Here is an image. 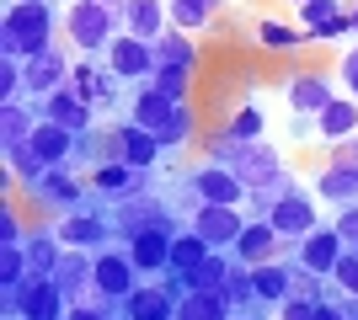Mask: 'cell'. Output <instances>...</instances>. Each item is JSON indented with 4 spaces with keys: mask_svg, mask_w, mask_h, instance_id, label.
<instances>
[{
    "mask_svg": "<svg viewBox=\"0 0 358 320\" xmlns=\"http://www.w3.org/2000/svg\"><path fill=\"white\" fill-rule=\"evenodd\" d=\"M38 123H43L38 102H11V107H0V150H22Z\"/></svg>",
    "mask_w": 358,
    "mask_h": 320,
    "instance_id": "obj_25",
    "label": "cell"
},
{
    "mask_svg": "<svg viewBox=\"0 0 358 320\" xmlns=\"http://www.w3.org/2000/svg\"><path fill=\"white\" fill-rule=\"evenodd\" d=\"M252 283H257V305L262 310H273V305L284 310L299 289V273H289L284 261H268V267H252Z\"/></svg>",
    "mask_w": 358,
    "mask_h": 320,
    "instance_id": "obj_23",
    "label": "cell"
},
{
    "mask_svg": "<svg viewBox=\"0 0 358 320\" xmlns=\"http://www.w3.org/2000/svg\"><path fill=\"white\" fill-rule=\"evenodd\" d=\"M187 107V102H182ZM177 118V102H166L161 91H150V86H139V96H134V112H129V123L134 128H145V134H161L166 123Z\"/></svg>",
    "mask_w": 358,
    "mask_h": 320,
    "instance_id": "obj_27",
    "label": "cell"
},
{
    "mask_svg": "<svg viewBox=\"0 0 358 320\" xmlns=\"http://www.w3.org/2000/svg\"><path fill=\"white\" fill-rule=\"evenodd\" d=\"M161 139L145 134V128H134V123H123V128H113V160H123V166L134 171H150L155 160H161Z\"/></svg>",
    "mask_w": 358,
    "mask_h": 320,
    "instance_id": "obj_19",
    "label": "cell"
},
{
    "mask_svg": "<svg viewBox=\"0 0 358 320\" xmlns=\"http://www.w3.org/2000/svg\"><path fill=\"white\" fill-rule=\"evenodd\" d=\"M27 155L38 160L43 171H59L75 160V134H64V128H54V123H38L27 139Z\"/></svg>",
    "mask_w": 358,
    "mask_h": 320,
    "instance_id": "obj_21",
    "label": "cell"
},
{
    "mask_svg": "<svg viewBox=\"0 0 358 320\" xmlns=\"http://www.w3.org/2000/svg\"><path fill=\"white\" fill-rule=\"evenodd\" d=\"M182 187L193 192V203H214V208H241V203L252 198V187L241 182L230 166H220V160H198Z\"/></svg>",
    "mask_w": 358,
    "mask_h": 320,
    "instance_id": "obj_6",
    "label": "cell"
},
{
    "mask_svg": "<svg viewBox=\"0 0 358 320\" xmlns=\"http://www.w3.org/2000/svg\"><path fill=\"white\" fill-rule=\"evenodd\" d=\"M134 289H139L134 257H129L123 245L102 251V257H96V267H91V299H96V305H107V310H123Z\"/></svg>",
    "mask_w": 358,
    "mask_h": 320,
    "instance_id": "obj_5",
    "label": "cell"
},
{
    "mask_svg": "<svg viewBox=\"0 0 358 320\" xmlns=\"http://www.w3.org/2000/svg\"><path fill=\"white\" fill-rule=\"evenodd\" d=\"M193 6H203L209 16H214V11H224V0H193Z\"/></svg>",
    "mask_w": 358,
    "mask_h": 320,
    "instance_id": "obj_47",
    "label": "cell"
},
{
    "mask_svg": "<svg viewBox=\"0 0 358 320\" xmlns=\"http://www.w3.org/2000/svg\"><path fill=\"white\" fill-rule=\"evenodd\" d=\"M331 229L348 241V251H358V203H353V208H337V224H331Z\"/></svg>",
    "mask_w": 358,
    "mask_h": 320,
    "instance_id": "obj_41",
    "label": "cell"
},
{
    "mask_svg": "<svg viewBox=\"0 0 358 320\" xmlns=\"http://www.w3.org/2000/svg\"><path fill=\"white\" fill-rule=\"evenodd\" d=\"M278 251H284V241H278L273 219H246V229H241V241H236L230 257H236L241 267H268V261H278Z\"/></svg>",
    "mask_w": 358,
    "mask_h": 320,
    "instance_id": "obj_17",
    "label": "cell"
},
{
    "mask_svg": "<svg viewBox=\"0 0 358 320\" xmlns=\"http://www.w3.org/2000/svg\"><path fill=\"white\" fill-rule=\"evenodd\" d=\"M86 192H91V187L80 182L70 166H59V171H43V176H38L32 187H22L16 198L32 203V213H59V219H64V213L86 208Z\"/></svg>",
    "mask_w": 358,
    "mask_h": 320,
    "instance_id": "obj_4",
    "label": "cell"
},
{
    "mask_svg": "<svg viewBox=\"0 0 358 320\" xmlns=\"http://www.w3.org/2000/svg\"><path fill=\"white\" fill-rule=\"evenodd\" d=\"M214 16L203 11V6H193V0H171V27L177 32H187V38H198V32L209 27Z\"/></svg>",
    "mask_w": 358,
    "mask_h": 320,
    "instance_id": "obj_38",
    "label": "cell"
},
{
    "mask_svg": "<svg viewBox=\"0 0 358 320\" xmlns=\"http://www.w3.org/2000/svg\"><path fill=\"white\" fill-rule=\"evenodd\" d=\"M337 70H343V86L353 91V102H358V48H348L343 59H337Z\"/></svg>",
    "mask_w": 358,
    "mask_h": 320,
    "instance_id": "obj_44",
    "label": "cell"
},
{
    "mask_svg": "<svg viewBox=\"0 0 358 320\" xmlns=\"http://www.w3.org/2000/svg\"><path fill=\"white\" fill-rule=\"evenodd\" d=\"M331 160H343V166H358V134H348L343 144H331Z\"/></svg>",
    "mask_w": 358,
    "mask_h": 320,
    "instance_id": "obj_45",
    "label": "cell"
},
{
    "mask_svg": "<svg viewBox=\"0 0 358 320\" xmlns=\"http://www.w3.org/2000/svg\"><path fill=\"white\" fill-rule=\"evenodd\" d=\"M353 32H358V6H353Z\"/></svg>",
    "mask_w": 358,
    "mask_h": 320,
    "instance_id": "obj_49",
    "label": "cell"
},
{
    "mask_svg": "<svg viewBox=\"0 0 358 320\" xmlns=\"http://www.w3.org/2000/svg\"><path fill=\"white\" fill-rule=\"evenodd\" d=\"M268 219H273V229H278V241H284V245H299L305 235H315V229H321V198H315V192H305V187H294V192H289V198L278 203Z\"/></svg>",
    "mask_w": 358,
    "mask_h": 320,
    "instance_id": "obj_8",
    "label": "cell"
},
{
    "mask_svg": "<svg viewBox=\"0 0 358 320\" xmlns=\"http://www.w3.org/2000/svg\"><path fill=\"white\" fill-rule=\"evenodd\" d=\"M64 320H123V310H107V305H75Z\"/></svg>",
    "mask_w": 358,
    "mask_h": 320,
    "instance_id": "obj_43",
    "label": "cell"
},
{
    "mask_svg": "<svg viewBox=\"0 0 358 320\" xmlns=\"http://www.w3.org/2000/svg\"><path fill=\"white\" fill-rule=\"evenodd\" d=\"M262 128H268L262 107H241L236 118H230V128H224V134L236 139V144H257V139H262Z\"/></svg>",
    "mask_w": 358,
    "mask_h": 320,
    "instance_id": "obj_36",
    "label": "cell"
},
{
    "mask_svg": "<svg viewBox=\"0 0 358 320\" xmlns=\"http://www.w3.org/2000/svg\"><path fill=\"white\" fill-rule=\"evenodd\" d=\"M289 6H294V11H299V6H310V0H289Z\"/></svg>",
    "mask_w": 358,
    "mask_h": 320,
    "instance_id": "obj_48",
    "label": "cell"
},
{
    "mask_svg": "<svg viewBox=\"0 0 358 320\" xmlns=\"http://www.w3.org/2000/svg\"><path fill=\"white\" fill-rule=\"evenodd\" d=\"M284 102L294 118H321L331 102H337V86H331L327 70H299V75L284 80Z\"/></svg>",
    "mask_w": 358,
    "mask_h": 320,
    "instance_id": "obj_9",
    "label": "cell"
},
{
    "mask_svg": "<svg viewBox=\"0 0 358 320\" xmlns=\"http://www.w3.org/2000/svg\"><path fill=\"white\" fill-rule=\"evenodd\" d=\"M102 64L123 80V86H150V75H155V43H139V38L118 32Z\"/></svg>",
    "mask_w": 358,
    "mask_h": 320,
    "instance_id": "obj_10",
    "label": "cell"
},
{
    "mask_svg": "<svg viewBox=\"0 0 358 320\" xmlns=\"http://www.w3.org/2000/svg\"><path fill=\"white\" fill-rule=\"evenodd\" d=\"M177 320H236V310L224 305V294H187L177 305Z\"/></svg>",
    "mask_w": 358,
    "mask_h": 320,
    "instance_id": "obj_33",
    "label": "cell"
},
{
    "mask_svg": "<svg viewBox=\"0 0 358 320\" xmlns=\"http://www.w3.org/2000/svg\"><path fill=\"white\" fill-rule=\"evenodd\" d=\"M64 48H70V43H54V48H43V54L22 59V75H27V96H32V102H43V96H54L59 86H70L75 64L64 59Z\"/></svg>",
    "mask_w": 358,
    "mask_h": 320,
    "instance_id": "obj_12",
    "label": "cell"
},
{
    "mask_svg": "<svg viewBox=\"0 0 358 320\" xmlns=\"http://www.w3.org/2000/svg\"><path fill=\"white\" fill-rule=\"evenodd\" d=\"M123 32L139 38V43H161L166 32H171V0H129Z\"/></svg>",
    "mask_w": 358,
    "mask_h": 320,
    "instance_id": "obj_18",
    "label": "cell"
},
{
    "mask_svg": "<svg viewBox=\"0 0 358 320\" xmlns=\"http://www.w3.org/2000/svg\"><path fill=\"white\" fill-rule=\"evenodd\" d=\"M145 176H150V171H134V166H123V160H107V166L91 171V192H96L107 208H118V203H129V198H139V192H150Z\"/></svg>",
    "mask_w": 358,
    "mask_h": 320,
    "instance_id": "obj_13",
    "label": "cell"
},
{
    "mask_svg": "<svg viewBox=\"0 0 358 320\" xmlns=\"http://www.w3.org/2000/svg\"><path fill=\"white\" fill-rule=\"evenodd\" d=\"M161 64L166 70H193L198 75V38H187V32L171 27L161 43H155V70H161Z\"/></svg>",
    "mask_w": 358,
    "mask_h": 320,
    "instance_id": "obj_28",
    "label": "cell"
},
{
    "mask_svg": "<svg viewBox=\"0 0 358 320\" xmlns=\"http://www.w3.org/2000/svg\"><path fill=\"white\" fill-rule=\"evenodd\" d=\"M187 229H193V235H203V241H209V251H236L246 219H241V208H214V203H203V208L187 219Z\"/></svg>",
    "mask_w": 358,
    "mask_h": 320,
    "instance_id": "obj_14",
    "label": "cell"
},
{
    "mask_svg": "<svg viewBox=\"0 0 358 320\" xmlns=\"http://www.w3.org/2000/svg\"><path fill=\"white\" fill-rule=\"evenodd\" d=\"M209 257H214L209 241H203V235H193V229L182 224V229H177V241H171V273H198Z\"/></svg>",
    "mask_w": 358,
    "mask_h": 320,
    "instance_id": "obj_32",
    "label": "cell"
},
{
    "mask_svg": "<svg viewBox=\"0 0 358 320\" xmlns=\"http://www.w3.org/2000/svg\"><path fill=\"white\" fill-rule=\"evenodd\" d=\"M343 257H348V241H343L331 224H321L315 235H305V241H299V273H310V277H331Z\"/></svg>",
    "mask_w": 358,
    "mask_h": 320,
    "instance_id": "obj_15",
    "label": "cell"
},
{
    "mask_svg": "<svg viewBox=\"0 0 358 320\" xmlns=\"http://www.w3.org/2000/svg\"><path fill=\"white\" fill-rule=\"evenodd\" d=\"M91 6H102V11H107V16H118V22L129 16V0H91Z\"/></svg>",
    "mask_w": 358,
    "mask_h": 320,
    "instance_id": "obj_46",
    "label": "cell"
},
{
    "mask_svg": "<svg viewBox=\"0 0 358 320\" xmlns=\"http://www.w3.org/2000/svg\"><path fill=\"white\" fill-rule=\"evenodd\" d=\"M6 310H22V320H64L70 315V299L59 294L54 277H27L16 294H0Z\"/></svg>",
    "mask_w": 358,
    "mask_h": 320,
    "instance_id": "obj_7",
    "label": "cell"
},
{
    "mask_svg": "<svg viewBox=\"0 0 358 320\" xmlns=\"http://www.w3.org/2000/svg\"><path fill=\"white\" fill-rule=\"evenodd\" d=\"M236 320H262V315H236Z\"/></svg>",
    "mask_w": 358,
    "mask_h": 320,
    "instance_id": "obj_50",
    "label": "cell"
},
{
    "mask_svg": "<svg viewBox=\"0 0 358 320\" xmlns=\"http://www.w3.org/2000/svg\"><path fill=\"white\" fill-rule=\"evenodd\" d=\"M22 251H27V273L32 277H54V267H59L64 257V241L54 224H32V235L22 241Z\"/></svg>",
    "mask_w": 358,
    "mask_h": 320,
    "instance_id": "obj_24",
    "label": "cell"
},
{
    "mask_svg": "<svg viewBox=\"0 0 358 320\" xmlns=\"http://www.w3.org/2000/svg\"><path fill=\"white\" fill-rule=\"evenodd\" d=\"M155 139H161V150H166V155L193 150V144H198V112H193V102H187V107H177V118L166 123V128H161Z\"/></svg>",
    "mask_w": 358,
    "mask_h": 320,
    "instance_id": "obj_30",
    "label": "cell"
},
{
    "mask_svg": "<svg viewBox=\"0 0 358 320\" xmlns=\"http://www.w3.org/2000/svg\"><path fill=\"white\" fill-rule=\"evenodd\" d=\"M123 320H177V299L161 289V283H139L123 305Z\"/></svg>",
    "mask_w": 358,
    "mask_h": 320,
    "instance_id": "obj_26",
    "label": "cell"
},
{
    "mask_svg": "<svg viewBox=\"0 0 358 320\" xmlns=\"http://www.w3.org/2000/svg\"><path fill=\"white\" fill-rule=\"evenodd\" d=\"M209 160L230 166V171L241 176V182L252 187V192L284 176V160H278V155H273L268 144H236L230 134H214V139H209Z\"/></svg>",
    "mask_w": 358,
    "mask_h": 320,
    "instance_id": "obj_2",
    "label": "cell"
},
{
    "mask_svg": "<svg viewBox=\"0 0 358 320\" xmlns=\"http://www.w3.org/2000/svg\"><path fill=\"white\" fill-rule=\"evenodd\" d=\"M331 289L348 294V299H358V251H348V257L337 261V273H331Z\"/></svg>",
    "mask_w": 358,
    "mask_h": 320,
    "instance_id": "obj_40",
    "label": "cell"
},
{
    "mask_svg": "<svg viewBox=\"0 0 358 320\" xmlns=\"http://www.w3.org/2000/svg\"><path fill=\"white\" fill-rule=\"evenodd\" d=\"M315 198L331 203V208H353V203H358V166L327 160V166H321V176H315Z\"/></svg>",
    "mask_w": 358,
    "mask_h": 320,
    "instance_id": "obj_22",
    "label": "cell"
},
{
    "mask_svg": "<svg viewBox=\"0 0 358 320\" xmlns=\"http://www.w3.org/2000/svg\"><path fill=\"white\" fill-rule=\"evenodd\" d=\"M193 86H198V75H193V70H166V64H161V70H155V75H150V91H161L166 96V102H193Z\"/></svg>",
    "mask_w": 358,
    "mask_h": 320,
    "instance_id": "obj_34",
    "label": "cell"
},
{
    "mask_svg": "<svg viewBox=\"0 0 358 320\" xmlns=\"http://www.w3.org/2000/svg\"><path fill=\"white\" fill-rule=\"evenodd\" d=\"M91 267H96V257H86V251H64L59 267H54V283H59V294L75 305H96L91 299Z\"/></svg>",
    "mask_w": 358,
    "mask_h": 320,
    "instance_id": "obj_20",
    "label": "cell"
},
{
    "mask_svg": "<svg viewBox=\"0 0 358 320\" xmlns=\"http://www.w3.org/2000/svg\"><path fill=\"white\" fill-rule=\"evenodd\" d=\"M27 102V75H22V59H0V107Z\"/></svg>",
    "mask_w": 358,
    "mask_h": 320,
    "instance_id": "obj_37",
    "label": "cell"
},
{
    "mask_svg": "<svg viewBox=\"0 0 358 320\" xmlns=\"http://www.w3.org/2000/svg\"><path fill=\"white\" fill-rule=\"evenodd\" d=\"M123 96V80L107 70V64H96V86H91V107H113Z\"/></svg>",
    "mask_w": 358,
    "mask_h": 320,
    "instance_id": "obj_39",
    "label": "cell"
},
{
    "mask_svg": "<svg viewBox=\"0 0 358 320\" xmlns=\"http://www.w3.org/2000/svg\"><path fill=\"white\" fill-rule=\"evenodd\" d=\"M32 229H27V219H22V198L16 192H6L0 198V245H22Z\"/></svg>",
    "mask_w": 358,
    "mask_h": 320,
    "instance_id": "obj_35",
    "label": "cell"
},
{
    "mask_svg": "<svg viewBox=\"0 0 358 320\" xmlns=\"http://www.w3.org/2000/svg\"><path fill=\"white\" fill-rule=\"evenodd\" d=\"M38 112H43V123H54V128H64V134H75V139L96 128V107L75 91V86H59L54 96H43Z\"/></svg>",
    "mask_w": 358,
    "mask_h": 320,
    "instance_id": "obj_11",
    "label": "cell"
},
{
    "mask_svg": "<svg viewBox=\"0 0 358 320\" xmlns=\"http://www.w3.org/2000/svg\"><path fill=\"white\" fill-rule=\"evenodd\" d=\"M315 315H321V305H310V299H299V294L289 299L284 310H278V320H315Z\"/></svg>",
    "mask_w": 358,
    "mask_h": 320,
    "instance_id": "obj_42",
    "label": "cell"
},
{
    "mask_svg": "<svg viewBox=\"0 0 358 320\" xmlns=\"http://www.w3.org/2000/svg\"><path fill=\"white\" fill-rule=\"evenodd\" d=\"M64 11L54 0H11L0 16V59H32L59 43Z\"/></svg>",
    "mask_w": 358,
    "mask_h": 320,
    "instance_id": "obj_1",
    "label": "cell"
},
{
    "mask_svg": "<svg viewBox=\"0 0 358 320\" xmlns=\"http://www.w3.org/2000/svg\"><path fill=\"white\" fill-rule=\"evenodd\" d=\"M171 241H177V224H166V229H145V235H134V241L123 245V251L134 257L139 277H166V273H171Z\"/></svg>",
    "mask_w": 358,
    "mask_h": 320,
    "instance_id": "obj_16",
    "label": "cell"
},
{
    "mask_svg": "<svg viewBox=\"0 0 358 320\" xmlns=\"http://www.w3.org/2000/svg\"><path fill=\"white\" fill-rule=\"evenodd\" d=\"M315 128H321V139H327V144H343L348 134H358V102H343V96H337V102L315 118Z\"/></svg>",
    "mask_w": 358,
    "mask_h": 320,
    "instance_id": "obj_31",
    "label": "cell"
},
{
    "mask_svg": "<svg viewBox=\"0 0 358 320\" xmlns=\"http://www.w3.org/2000/svg\"><path fill=\"white\" fill-rule=\"evenodd\" d=\"M118 32H123V22L107 16L102 6H91V0H75L70 11H64V43H70L75 54H86V59H96V54L107 59V48H113Z\"/></svg>",
    "mask_w": 358,
    "mask_h": 320,
    "instance_id": "obj_3",
    "label": "cell"
},
{
    "mask_svg": "<svg viewBox=\"0 0 358 320\" xmlns=\"http://www.w3.org/2000/svg\"><path fill=\"white\" fill-rule=\"evenodd\" d=\"M257 43L273 48V54H294V48H310L315 38L305 27H289V22H273L268 16V22H257Z\"/></svg>",
    "mask_w": 358,
    "mask_h": 320,
    "instance_id": "obj_29",
    "label": "cell"
}]
</instances>
